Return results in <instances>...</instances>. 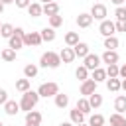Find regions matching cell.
Here are the masks:
<instances>
[{
	"label": "cell",
	"mask_w": 126,
	"mask_h": 126,
	"mask_svg": "<svg viewBox=\"0 0 126 126\" xmlns=\"http://www.w3.org/2000/svg\"><path fill=\"white\" fill-rule=\"evenodd\" d=\"M39 102V94H37V91H26V93H22V98H20V110H24V112H30V110H33L35 108V104Z\"/></svg>",
	"instance_id": "obj_1"
},
{
	"label": "cell",
	"mask_w": 126,
	"mask_h": 126,
	"mask_svg": "<svg viewBox=\"0 0 126 126\" xmlns=\"http://www.w3.org/2000/svg\"><path fill=\"white\" fill-rule=\"evenodd\" d=\"M39 65L45 67V69H57V67L61 65V57H59V53H55V51H45V53L39 57Z\"/></svg>",
	"instance_id": "obj_2"
},
{
	"label": "cell",
	"mask_w": 126,
	"mask_h": 126,
	"mask_svg": "<svg viewBox=\"0 0 126 126\" xmlns=\"http://www.w3.org/2000/svg\"><path fill=\"white\" fill-rule=\"evenodd\" d=\"M24 30L22 28H14V33L8 37V47H12L14 51H18V49H22L24 47Z\"/></svg>",
	"instance_id": "obj_3"
},
{
	"label": "cell",
	"mask_w": 126,
	"mask_h": 126,
	"mask_svg": "<svg viewBox=\"0 0 126 126\" xmlns=\"http://www.w3.org/2000/svg\"><path fill=\"white\" fill-rule=\"evenodd\" d=\"M57 93H59V85H57V83H53V81L43 83V85H39V89H37V94H39V96H43V98L55 96Z\"/></svg>",
	"instance_id": "obj_4"
},
{
	"label": "cell",
	"mask_w": 126,
	"mask_h": 126,
	"mask_svg": "<svg viewBox=\"0 0 126 126\" xmlns=\"http://www.w3.org/2000/svg\"><path fill=\"white\" fill-rule=\"evenodd\" d=\"M91 16H93V20H106V16H108V10H106V6L104 4H93V8H91V12H89Z\"/></svg>",
	"instance_id": "obj_5"
},
{
	"label": "cell",
	"mask_w": 126,
	"mask_h": 126,
	"mask_svg": "<svg viewBox=\"0 0 126 126\" xmlns=\"http://www.w3.org/2000/svg\"><path fill=\"white\" fill-rule=\"evenodd\" d=\"M39 43H41L39 32H28V33H24V45H28V47H37Z\"/></svg>",
	"instance_id": "obj_6"
},
{
	"label": "cell",
	"mask_w": 126,
	"mask_h": 126,
	"mask_svg": "<svg viewBox=\"0 0 126 126\" xmlns=\"http://www.w3.org/2000/svg\"><path fill=\"white\" fill-rule=\"evenodd\" d=\"M83 65H85L89 71H93V69L100 67V57H98L96 53H89V55L83 57Z\"/></svg>",
	"instance_id": "obj_7"
},
{
	"label": "cell",
	"mask_w": 126,
	"mask_h": 126,
	"mask_svg": "<svg viewBox=\"0 0 126 126\" xmlns=\"http://www.w3.org/2000/svg\"><path fill=\"white\" fill-rule=\"evenodd\" d=\"M98 32H100L104 37H108V35H114V33H116V26H114V22H110V20H102L100 26H98Z\"/></svg>",
	"instance_id": "obj_8"
},
{
	"label": "cell",
	"mask_w": 126,
	"mask_h": 126,
	"mask_svg": "<svg viewBox=\"0 0 126 126\" xmlns=\"http://www.w3.org/2000/svg\"><path fill=\"white\" fill-rule=\"evenodd\" d=\"M96 85H98V83H94L91 77H89L87 81H81V94H83V96H89V94H93V93L96 91Z\"/></svg>",
	"instance_id": "obj_9"
},
{
	"label": "cell",
	"mask_w": 126,
	"mask_h": 126,
	"mask_svg": "<svg viewBox=\"0 0 126 126\" xmlns=\"http://www.w3.org/2000/svg\"><path fill=\"white\" fill-rule=\"evenodd\" d=\"M39 124H41V112L39 110L26 112V126H39Z\"/></svg>",
	"instance_id": "obj_10"
},
{
	"label": "cell",
	"mask_w": 126,
	"mask_h": 126,
	"mask_svg": "<svg viewBox=\"0 0 126 126\" xmlns=\"http://www.w3.org/2000/svg\"><path fill=\"white\" fill-rule=\"evenodd\" d=\"M118 59H120V55L116 53V49H106V51L100 55V61L106 63V65H110V63H118Z\"/></svg>",
	"instance_id": "obj_11"
},
{
	"label": "cell",
	"mask_w": 126,
	"mask_h": 126,
	"mask_svg": "<svg viewBox=\"0 0 126 126\" xmlns=\"http://www.w3.org/2000/svg\"><path fill=\"white\" fill-rule=\"evenodd\" d=\"M41 12L49 18V16H55V14H59V4L53 0V2H47V4H41Z\"/></svg>",
	"instance_id": "obj_12"
},
{
	"label": "cell",
	"mask_w": 126,
	"mask_h": 126,
	"mask_svg": "<svg viewBox=\"0 0 126 126\" xmlns=\"http://www.w3.org/2000/svg\"><path fill=\"white\" fill-rule=\"evenodd\" d=\"M73 51H75V57H85V55H89L91 53V49H89V43H85V41H79V43H75L73 45Z\"/></svg>",
	"instance_id": "obj_13"
},
{
	"label": "cell",
	"mask_w": 126,
	"mask_h": 126,
	"mask_svg": "<svg viewBox=\"0 0 126 126\" xmlns=\"http://www.w3.org/2000/svg\"><path fill=\"white\" fill-rule=\"evenodd\" d=\"M59 57H61V63H73L75 61V51H73V47H63L61 51H59Z\"/></svg>",
	"instance_id": "obj_14"
},
{
	"label": "cell",
	"mask_w": 126,
	"mask_h": 126,
	"mask_svg": "<svg viewBox=\"0 0 126 126\" xmlns=\"http://www.w3.org/2000/svg\"><path fill=\"white\" fill-rule=\"evenodd\" d=\"M4 112L8 114V116H16L18 112H20V102H16V100H6L4 102Z\"/></svg>",
	"instance_id": "obj_15"
},
{
	"label": "cell",
	"mask_w": 126,
	"mask_h": 126,
	"mask_svg": "<svg viewBox=\"0 0 126 126\" xmlns=\"http://www.w3.org/2000/svg\"><path fill=\"white\" fill-rule=\"evenodd\" d=\"M75 22H77V26H79V28H89V26L93 24V16H91V14H87V12H83V14H79V16H77V20H75Z\"/></svg>",
	"instance_id": "obj_16"
},
{
	"label": "cell",
	"mask_w": 126,
	"mask_h": 126,
	"mask_svg": "<svg viewBox=\"0 0 126 126\" xmlns=\"http://www.w3.org/2000/svg\"><path fill=\"white\" fill-rule=\"evenodd\" d=\"M28 10V14L32 16V18H39L43 12H41V2H30V6L26 8Z\"/></svg>",
	"instance_id": "obj_17"
},
{
	"label": "cell",
	"mask_w": 126,
	"mask_h": 126,
	"mask_svg": "<svg viewBox=\"0 0 126 126\" xmlns=\"http://www.w3.org/2000/svg\"><path fill=\"white\" fill-rule=\"evenodd\" d=\"M91 79H93L94 83H102V81H106V69H102V67H96V69H93V75H91Z\"/></svg>",
	"instance_id": "obj_18"
},
{
	"label": "cell",
	"mask_w": 126,
	"mask_h": 126,
	"mask_svg": "<svg viewBox=\"0 0 126 126\" xmlns=\"http://www.w3.org/2000/svg\"><path fill=\"white\" fill-rule=\"evenodd\" d=\"M53 98H55V106H57V108H67V104H69V94L57 93Z\"/></svg>",
	"instance_id": "obj_19"
},
{
	"label": "cell",
	"mask_w": 126,
	"mask_h": 126,
	"mask_svg": "<svg viewBox=\"0 0 126 126\" xmlns=\"http://www.w3.org/2000/svg\"><path fill=\"white\" fill-rule=\"evenodd\" d=\"M75 108H79L83 114H89L93 108H91V104H89V98L87 96H81L79 100H77V104H75Z\"/></svg>",
	"instance_id": "obj_20"
},
{
	"label": "cell",
	"mask_w": 126,
	"mask_h": 126,
	"mask_svg": "<svg viewBox=\"0 0 126 126\" xmlns=\"http://www.w3.org/2000/svg\"><path fill=\"white\" fill-rule=\"evenodd\" d=\"M69 120L73 124H81V122H85V114L79 108H73V110H69Z\"/></svg>",
	"instance_id": "obj_21"
},
{
	"label": "cell",
	"mask_w": 126,
	"mask_h": 126,
	"mask_svg": "<svg viewBox=\"0 0 126 126\" xmlns=\"http://www.w3.org/2000/svg\"><path fill=\"white\" fill-rule=\"evenodd\" d=\"M114 110L120 112V114L126 112V96H124V94H118V96L114 98Z\"/></svg>",
	"instance_id": "obj_22"
},
{
	"label": "cell",
	"mask_w": 126,
	"mask_h": 126,
	"mask_svg": "<svg viewBox=\"0 0 126 126\" xmlns=\"http://www.w3.org/2000/svg\"><path fill=\"white\" fill-rule=\"evenodd\" d=\"M110 126H126V116L120 112L110 114Z\"/></svg>",
	"instance_id": "obj_23"
},
{
	"label": "cell",
	"mask_w": 126,
	"mask_h": 126,
	"mask_svg": "<svg viewBox=\"0 0 126 126\" xmlns=\"http://www.w3.org/2000/svg\"><path fill=\"white\" fill-rule=\"evenodd\" d=\"M37 71H39V67H37V65L28 63V65L24 67V77H26V79H33V77L37 75Z\"/></svg>",
	"instance_id": "obj_24"
},
{
	"label": "cell",
	"mask_w": 126,
	"mask_h": 126,
	"mask_svg": "<svg viewBox=\"0 0 126 126\" xmlns=\"http://www.w3.org/2000/svg\"><path fill=\"white\" fill-rule=\"evenodd\" d=\"M106 89L112 91V93H118L120 91V79L118 77H108L106 79Z\"/></svg>",
	"instance_id": "obj_25"
},
{
	"label": "cell",
	"mask_w": 126,
	"mask_h": 126,
	"mask_svg": "<svg viewBox=\"0 0 126 126\" xmlns=\"http://www.w3.org/2000/svg\"><path fill=\"white\" fill-rule=\"evenodd\" d=\"M87 98H89V104H91V108H98V106L102 104V94H98L96 91H94L93 94H89Z\"/></svg>",
	"instance_id": "obj_26"
},
{
	"label": "cell",
	"mask_w": 126,
	"mask_h": 126,
	"mask_svg": "<svg viewBox=\"0 0 126 126\" xmlns=\"http://www.w3.org/2000/svg\"><path fill=\"white\" fill-rule=\"evenodd\" d=\"M39 35H41V41H53L55 39V30L53 28H43L39 32Z\"/></svg>",
	"instance_id": "obj_27"
},
{
	"label": "cell",
	"mask_w": 126,
	"mask_h": 126,
	"mask_svg": "<svg viewBox=\"0 0 126 126\" xmlns=\"http://www.w3.org/2000/svg\"><path fill=\"white\" fill-rule=\"evenodd\" d=\"M0 57H2L6 63H12V61H16V51H14L12 47H6V49H2Z\"/></svg>",
	"instance_id": "obj_28"
},
{
	"label": "cell",
	"mask_w": 126,
	"mask_h": 126,
	"mask_svg": "<svg viewBox=\"0 0 126 126\" xmlns=\"http://www.w3.org/2000/svg\"><path fill=\"white\" fill-rule=\"evenodd\" d=\"M65 43H67L69 47H73L75 43H79V33H77V32H67V33H65Z\"/></svg>",
	"instance_id": "obj_29"
},
{
	"label": "cell",
	"mask_w": 126,
	"mask_h": 126,
	"mask_svg": "<svg viewBox=\"0 0 126 126\" xmlns=\"http://www.w3.org/2000/svg\"><path fill=\"white\" fill-rule=\"evenodd\" d=\"M118 37L116 35H108V37H104V49H116L118 47Z\"/></svg>",
	"instance_id": "obj_30"
},
{
	"label": "cell",
	"mask_w": 126,
	"mask_h": 126,
	"mask_svg": "<svg viewBox=\"0 0 126 126\" xmlns=\"http://www.w3.org/2000/svg\"><path fill=\"white\" fill-rule=\"evenodd\" d=\"M12 33H14V26L12 24H2L0 26V37H6L8 39Z\"/></svg>",
	"instance_id": "obj_31"
},
{
	"label": "cell",
	"mask_w": 126,
	"mask_h": 126,
	"mask_svg": "<svg viewBox=\"0 0 126 126\" xmlns=\"http://www.w3.org/2000/svg\"><path fill=\"white\" fill-rule=\"evenodd\" d=\"M75 77H77L79 81H87V79H89V69H87L85 65H79L77 71H75Z\"/></svg>",
	"instance_id": "obj_32"
},
{
	"label": "cell",
	"mask_w": 126,
	"mask_h": 126,
	"mask_svg": "<svg viewBox=\"0 0 126 126\" xmlns=\"http://www.w3.org/2000/svg\"><path fill=\"white\" fill-rule=\"evenodd\" d=\"M16 91H20V93H26V91H30V79H18L16 81Z\"/></svg>",
	"instance_id": "obj_33"
},
{
	"label": "cell",
	"mask_w": 126,
	"mask_h": 126,
	"mask_svg": "<svg viewBox=\"0 0 126 126\" xmlns=\"http://www.w3.org/2000/svg\"><path fill=\"white\" fill-rule=\"evenodd\" d=\"M89 126H104V116L102 114H91Z\"/></svg>",
	"instance_id": "obj_34"
},
{
	"label": "cell",
	"mask_w": 126,
	"mask_h": 126,
	"mask_svg": "<svg viewBox=\"0 0 126 126\" xmlns=\"http://www.w3.org/2000/svg\"><path fill=\"white\" fill-rule=\"evenodd\" d=\"M59 26H63V16H59V14H55V16H49V28H59Z\"/></svg>",
	"instance_id": "obj_35"
},
{
	"label": "cell",
	"mask_w": 126,
	"mask_h": 126,
	"mask_svg": "<svg viewBox=\"0 0 126 126\" xmlns=\"http://www.w3.org/2000/svg\"><path fill=\"white\" fill-rule=\"evenodd\" d=\"M108 77H118V63L106 65V79H108Z\"/></svg>",
	"instance_id": "obj_36"
},
{
	"label": "cell",
	"mask_w": 126,
	"mask_h": 126,
	"mask_svg": "<svg viewBox=\"0 0 126 126\" xmlns=\"http://www.w3.org/2000/svg\"><path fill=\"white\" fill-rule=\"evenodd\" d=\"M114 16H116V20H126V6H116Z\"/></svg>",
	"instance_id": "obj_37"
},
{
	"label": "cell",
	"mask_w": 126,
	"mask_h": 126,
	"mask_svg": "<svg viewBox=\"0 0 126 126\" xmlns=\"http://www.w3.org/2000/svg\"><path fill=\"white\" fill-rule=\"evenodd\" d=\"M116 32H124L126 33V20H116Z\"/></svg>",
	"instance_id": "obj_38"
},
{
	"label": "cell",
	"mask_w": 126,
	"mask_h": 126,
	"mask_svg": "<svg viewBox=\"0 0 126 126\" xmlns=\"http://www.w3.org/2000/svg\"><path fill=\"white\" fill-rule=\"evenodd\" d=\"M30 2H32V0H14L16 8H28V6H30Z\"/></svg>",
	"instance_id": "obj_39"
},
{
	"label": "cell",
	"mask_w": 126,
	"mask_h": 126,
	"mask_svg": "<svg viewBox=\"0 0 126 126\" xmlns=\"http://www.w3.org/2000/svg\"><path fill=\"white\" fill-rule=\"evenodd\" d=\"M8 100V93H6V89H0V104H4Z\"/></svg>",
	"instance_id": "obj_40"
},
{
	"label": "cell",
	"mask_w": 126,
	"mask_h": 126,
	"mask_svg": "<svg viewBox=\"0 0 126 126\" xmlns=\"http://www.w3.org/2000/svg\"><path fill=\"white\" fill-rule=\"evenodd\" d=\"M118 77H122V79H126V63H124L122 67H118Z\"/></svg>",
	"instance_id": "obj_41"
},
{
	"label": "cell",
	"mask_w": 126,
	"mask_h": 126,
	"mask_svg": "<svg viewBox=\"0 0 126 126\" xmlns=\"http://www.w3.org/2000/svg\"><path fill=\"white\" fill-rule=\"evenodd\" d=\"M110 2H112L114 6H124V2H126V0H110Z\"/></svg>",
	"instance_id": "obj_42"
},
{
	"label": "cell",
	"mask_w": 126,
	"mask_h": 126,
	"mask_svg": "<svg viewBox=\"0 0 126 126\" xmlns=\"http://www.w3.org/2000/svg\"><path fill=\"white\" fill-rule=\"evenodd\" d=\"M120 89L126 93V79H120Z\"/></svg>",
	"instance_id": "obj_43"
},
{
	"label": "cell",
	"mask_w": 126,
	"mask_h": 126,
	"mask_svg": "<svg viewBox=\"0 0 126 126\" xmlns=\"http://www.w3.org/2000/svg\"><path fill=\"white\" fill-rule=\"evenodd\" d=\"M0 2H2L4 6H8V4H14V0H0Z\"/></svg>",
	"instance_id": "obj_44"
},
{
	"label": "cell",
	"mask_w": 126,
	"mask_h": 126,
	"mask_svg": "<svg viewBox=\"0 0 126 126\" xmlns=\"http://www.w3.org/2000/svg\"><path fill=\"white\" fill-rule=\"evenodd\" d=\"M59 126H75V124H73V122H71V120H69V122H61V124H59Z\"/></svg>",
	"instance_id": "obj_45"
},
{
	"label": "cell",
	"mask_w": 126,
	"mask_h": 126,
	"mask_svg": "<svg viewBox=\"0 0 126 126\" xmlns=\"http://www.w3.org/2000/svg\"><path fill=\"white\" fill-rule=\"evenodd\" d=\"M4 8H6V6H4V4H2V2H0V14H2V12H4Z\"/></svg>",
	"instance_id": "obj_46"
},
{
	"label": "cell",
	"mask_w": 126,
	"mask_h": 126,
	"mask_svg": "<svg viewBox=\"0 0 126 126\" xmlns=\"http://www.w3.org/2000/svg\"><path fill=\"white\" fill-rule=\"evenodd\" d=\"M41 4H47V2H53V0H39Z\"/></svg>",
	"instance_id": "obj_47"
},
{
	"label": "cell",
	"mask_w": 126,
	"mask_h": 126,
	"mask_svg": "<svg viewBox=\"0 0 126 126\" xmlns=\"http://www.w3.org/2000/svg\"><path fill=\"white\" fill-rule=\"evenodd\" d=\"M75 126H89V124H85V122H81V124H75Z\"/></svg>",
	"instance_id": "obj_48"
},
{
	"label": "cell",
	"mask_w": 126,
	"mask_h": 126,
	"mask_svg": "<svg viewBox=\"0 0 126 126\" xmlns=\"http://www.w3.org/2000/svg\"><path fill=\"white\" fill-rule=\"evenodd\" d=\"M0 126H4V124H2V120H0Z\"/></svg>",
	"instance_id": "obj_49"
},
{
	"label": "cell",
	"mask_w": 126,
	"mask_h": 126,
	"mask_svg": "<svg viewBox=\"0 0 126 126\" xmlns=\"http://www.w3.org/2000/svg\"><path fill=\"white\" fill-rule=\"evenodd\" d=\"M0 26H2V24H0Z\"/></svg>",
	"instance_id": "obj_50"
}]
</instances>
